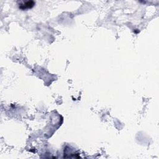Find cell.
Here are the masks:
<instances>
[{"mask_svg": "<svg viewBox=\"0 0 159 159\" xmlns=\"http://www.w3.org/2000/svg\"><path fill=\"white\" fill-rule=\"evenodd\" d=\"M35 4V2L33 1H23L19 4V9L25 10L27 9L32 8Z\"/></svg>", "mask_w": 159, "mask_h": 159, "instance_id": "1", "label": "cell"}]
</instances>
